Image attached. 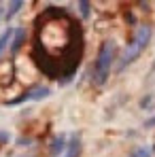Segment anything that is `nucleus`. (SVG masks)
<instances>
[{
  "label": "nucleus",
  "instance_id": "nucleus-7",
  "mask_svg": "<svg viewBox=\"0 0 155 157\" xmlns=\"http://www.w3.org/2000/svg\"><path fill=\"white\" fill-rule=\"evenodd\" d=\"M11 38H13V28H9V30H4V32L0 34V57H2L4 51L11 47Z\"/></svg>",
  "mask_w": 155,
  "mask_h": 157
},
{
  "label": "nucleus",
  "instance_id": "nucleus-13",
  "mask_svg": "<svg viewBox=\"0 0 155 157\" xmlns=\"http://www.w3.org/2000/svg\"><path fill=\"white\" fill-rule=\"evenodd\" d=\"M2 15H4V13H2V6H0V21H2Z\"/></svg>",
  "mask_w": 155,
  "mask_h": 157
},
{
  "label": "nucleus",
  "instance_id": "nucleus-10",
  "mask_svg": "<svg viewBox=\"0 0 155 157\" xmlns=\"http://www.w3.org/2000/svg\"><path fill=\"white\" fill-rule=\"evenodd\" d=\"M128 157H153V151H151V147H138Z\"/></svg>",
  "mask_w": 155,
  "mask_h": 157
},
{
  "label": "nucleus",
  "instance_id": "nucleus-14",
  "mask_svg": "<svg viewBox=\"0 0 155 157\" xmlns=\"http://www.w3.org/2000/svg\"><path fill=\"white\" fill-rule=\"evenodd\" d=\"M153 70H155V62H153Z\"/></svg>",
  "mask_w": 155,
  "mask_h": 157
},
{
  "label": "nucleus",
  "instance_id": "nucleus-11",
  "mask_svg": "<svg viewBox=\"0 0 155 157\" xmlns=\"http://www.w3.org/2000/svg\"><path fill=\"white\" fill-rule=\"evenodd\" d=\"M145 125H147V128H155V115L151 117V119H147V121H145Z\"/></svg>",
  "mask_w": 155,
  "mask_h": 157
},
{
  "label": "nucleus",
  "instance_id": "nucleus-8",
  "mask_svg": "<svg viewBox=\"0 0 155 157\" xmlns=\"http://www.w3.org/2000/svg\"><path fill=\"white\" fill-rule=\"evenodd\" d=\"M11 43H13V45H11L13 51H17V49L21 47V43H24V30H21V28H19V30H13V38H11Z\"/></svg>",
  "mask_w": 155,
  "mask_h": 157
},
{
  "label": "nucleus",
  "instance_id": "nucleus-4",
  "mask_svg": "<svg viewBox=\"0 0 155 157\" xmlns=\"http://www.w3.org/2000/svg\"><path fill=\"white\" fill-rule=\"evenodd\" d=\"M66 155L64 157H79L81 155V134H72L68 140H66Z\"/></svg>",
  "mask_w": 155,
  "mask_h": 157
},
{
  "label": "nucleus",
  "instance_id": "nucleus-12",
  "mask_svg": "<svg viewBox=\"0 0 155 157\" xmlns=\"http://www.w3.org/2000/svg\"><path fill=\"white\" fill-rule=\"evenodd\" d=\"M9 140V136H6V132H0V142H6Z\"/></svg>",
  "mask_w": 155,
  "mask_h": 157
},
{
  "label": "nucleus",
  "instance_id": "nucleus-9",
  "mask_svg": "<svg viewBox=\"0 0 155 157\" xmlns=\"http://www.w3.org/2000/svg\"><path fill=\"white\" fill-rule=\"evenodd\" d=\"M77 4H79V13H81V17L87 19V17L91 15V2H89V0H77Z\"/></svg>",
  "mask_w": 155,
  "mask_h": 157
},
{
  "label": "nucleus",
  "instance_id": "nucleus-3",
  "mask_svg": "<svg viewBox=\"0 0 155 157\" xmlns=\"http://www.w3.org/2000/svg\"><path fill=\"white\" fill-rule=\"evenodd\" d=\"M49 94H51V89H49L47 85H36V87L28 89L26 94H21L19 98H15V100H9L6 104H9V106H17V104H24V102H36V100H43V98H47Z\"/></svg>",
  "mask_w": 155,
  "mask_h": 157
},
{
  "label": "nucleus",
  "instance_id": "nucleus-5",
  "mask_svg": "<svg viewBox=\"0 0 155 157\" xmlns=\"http://www.w3.org/2000/svg\"><path fill=\"white\" fill-rule=\"evenodd\" d=\"M64 149H66V136H64V134H57V136L53 138V142H51V155L53 157L62 155Z\"/></svg>",
  "mask_w": 155,
  "mask_h": 157
},
{
  "label": "nucleus",
  "instance_id": "nucleus-2",
  "mask_svg": "<svg viewBox=\"0 0 155 157\" xmlns=\"http://www.w3.org/2000/svg\"><path fill=\"white\" fill-rule=\"evenodd\" d=\"M115 55H117V45L113 40H104L100 45V49H98L94 70H91V78H94L96 85L106 83V78L110 75V68H113V62H115Z\"/></svg>",
  "mask_w": 155,
  "mask_h": 157
},
{
  "label": "nucleus",
  "instance_id": "nucleus-1",
  "mask_svg": "<svg viewBox=\"0 0 155 157\" xmlns=\"http://www.w3.org/2000/svg\"><path fill=\"white\" fill-rule=\"evenodd\" d=\"M151 36H153V30L151 26H140L136 32H134V38L130 40V45L123 49L121 57H119V70H126L130 64H134L140 53L147 49V45L151 43Z\"/></svg>",
  "mask_w": 155,
  "mask_h": 157
},
{
  "label": "nucleus",
  "instance_id": "nucleus-6",
  "mask_svg": "<svg viewBox=\"0 0 155 157\" xmlns=\"http://www.w3.org/2000/svg\"><path fill=\"white\" fill-rule=\"evenodd\" d=\"M24 2H26V0H9V4H6V11H4V17H6V19H13V17H15V15L21 11Z\"/></svg>",
  "mask_w": 155,
  "mask_h": 157
}]
</instances>
